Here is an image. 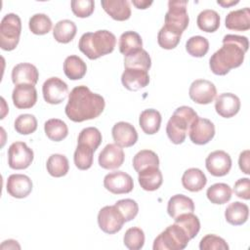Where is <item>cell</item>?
I'll use <instances>...</instances> for the list:
<instances>
[{
  "label": "cell",
  "mask_w": 250,
  "mask_h": 250,
  "mask_svg": "<svg viewBox=\"0 0 250 250\" xmlns=\"http://www.w3.org/2000/svg\"><path fill=\"white\" fill-rule=\"evenodd\" d=\"M249 47L246 36L227 34L223 38V46L209 60L211 71L216 75H226L230 69L240 66Z\"/></svg>",
  "instance_id": "obj_1"
},
{
  "label": "cell",
  "mask_w": 250,
  "mask_h": 250,
  "mask_svg": "<svg viewBox=\"0 0 250 250\" xmlns=\"http://www.w3.org/2000/svg\"><path fill=\"white\" fill-rule=\"evenodd\" d=\"M104 99L93 93L87 86L80 85L68 94V102L64 111L73 122H83L97 118L104 109Z\"/></svg>",
  "instance_id": "obj_2"
},
{
  "label": "cell",
  "mask_w": 250,
  "mask_h": 250,
  "mask_svg": "<svg viewBox=\"0 0 250 250\" xmlns=\"http://www.w3.org/2000/svg\"><path fill=\"white\" fill-rule=\"evenodd\" d=\"M116 45L115 35L108 30H97L82 34L78 42L79 50L90 60L113 52Z\"/></svg>",
  "instance_id": "obj_3"
},
{
  "label": "cell",
  "mask_w": 250,
  "mask_h": 250,
  "mask_svg": "<svg viewBox=\"0 0 250 250\" xmlns=\"http://www.w3.org/2000/svg\"><path fill=\"white\" fill-rule=\"evenodd\" d=\"M197 117V113L190 106L182 105L178 107L166 125V133L169 140L175 145L183 144L187 133H188L191 124Z\"/></svg>",
  "instance_id": "obj_4"
},
{
  "label": "cell",
  "mask_w": 250,
  "mask_h": 250,
  "mask_svg": "<svg viewBox=\"0 0 250 250\" xmlns=\"http://www.w3.org/2000/svg\"><path fill=\"white\" fill-rule=\"evenodd\" d=\"M188 234L176 223L167 227L153 241V250H182L188 241Z\"/></svg>",
  "instance_id": "obj_5"
},
{
  "label": "cell",
  "mask_w": 250,
  "mask_h": 250,
  "mask_svg": "<svg viewBox=\"0 0 250 250\" xmlns=\"http://www.w3.org/2000/svg\"><path fill=\"white\" fill-rule=\"evenodd\" d=\"M21 32V18L14 13L3 17L0 23V47L4 51H13L19 44Z\"/></svg>",
  "instance_id": "obj_6"
},
{
  "label": "cell",
  "mask_w": 250,
  "mask_h": 250,
  "mask_svg": "<svg viewBox=\"0 0 250 250\" xmlns=\"http://www.w3.org/2000/svg\"><path fill=\"white\" fill-rule=\"evenodd\" d=\"M187 6L188 1L186 0H170L164 25L183 33L189 22Z\"/></svg>",
  "instance_id": "obj_7"
},
{
  "label": "cell",
  "mask_w": 250,
  "mask_h": 250,
  "mask_svg": "<svg viewBox=\"0 0 250 250\" xmlns=\"http://www.w3.org/2000/svg\"><path fill=\"white\" fill-rule=\"evenodd\" d=\"M33 158V150L23 142H15L8 148V164L14 170L26 169Z\"/></svg>",
  "instance_id": "obj_8"
},
{
  "label": "cell",
  "mask_w": 250,
  "mask_h": 250,
  "mask_svg": "<svg viewBox=\"0 0 250 250\" xmlns=\"http://www.w3.org/2000/svg\"><path fill=\"white\" fill-rule=\"evenodd\" d=\"M125 220L115 205L104 206L99 211L98 225L100 229L107 234L118 232L122 229Z\"/></svg>",
  "instance_id": "obj_9"
},
{
  "label": "cell",
  "mask_w": 250,
  "mask_h": 250,
  "mask_svg": "<svg viewBox=\"0 0 250 250\" xmlns=\"http://www.w3.org/2000/svg\"><path fill=\"white\" fill-rule=\"evenodd\" d=\"M43 98L50 104L62 103L68 95V86L59 77L48 78L42 86Z\"/></svg>",
  "instance_id": "obj_10"
},
{
  "label": "cell",
  "mask_w": 250,
  "mask_h": 250,
  "mask_svg": "<svg viewBox=\"0 0 250 250\" xmlns=\"http://www.w3.org/2000/svg\"><path fill=\"white\" fill-rule=\"evenodd\" d=\"M104 187L113 194H123L133 190L134 182L129 174L123 171H115L104 176Z\"/></svg>",
  "instance_id": "obj_11"
},
{
  "label": "cell",
  "mask_w": 250,
  "mask_h": 250,
  "mask_svg": "<svg viewBox=\"0 0 250 250\" xmlns=\"http://www.w3.org/2000/svg\"><path fill=\"white\" fill-rule=\"evenodd\" d=\"M189 98L196 104H208L212 103L217 96V89L214 83L206 79L194 80L188 90Z\"/></svg>",
  "instance_id": "obj_12"
},
{
  "label": "cell",
  "mask_w": 250,
  "mask_h": 250,
  "mask_svg": "<svg viewBox=\"0 0 250 250\" xmlns=\"http://www.w3.org/2000/svg\"><path fill=\"white\" fill-rule=\"evenodd\" d=\"M188 135L193 144L198 146L206 145L215 136V126L211 120L198 116L191 124Z\"/></svg>",
  "instance_id": "obj_13"
},
{
  "label": "cell",
  "mask_w": 250,
  "mask_h": 250,
  "mask_svg": "<svg viewBox=\"0 0 250 250\" xmlns=\"http://www.w3.org/2000/svg\"><path fill=\"white\" fill-rule=\"evenodd\" d=\"M207 171L214 177L226 176L231 168V158L224 150H215L211 152L205 160Z\"/></svg>",
  "instance_id": "obj_14"
},
{
  "label": "cell",
  "mask_w": 250,
  "mask_h": 250,
  "mask_svg": "<svg viewBox=\"0 0 250 250\" xmlns=\"http://www.w3.org/2000/svg\"><path fill=\"white\" fill-rule=\"evenodd\" d=\"M125 154L121 146L116 144L106 145L99 154V165L106 170H114L123 164Z\"/></svg>",
  "instance_id": "obj_15"
},
{
  "label": "cell",
  "mask_w": 250,
  "mask_h": 250,
  "mask_svg": "<svg viewBox=\"0 0 250 250\" xmlns=\"http://www.w3.org/2000/svg\"><path fill=\"white\" fill-rule=\"evenodd\" d=\"M12 99L17 108H31L37 102V91L34 85L19 84L16 85L13 90Z\"/></svg>",
  "instance_id": "obj_16"
},
{
  "label": "cell",
  "mask_w": 250,
  "mask_h": 250,
  "mask_svg": "<svg viewBox=\"0 0 250 250\" xmlns=\"http://www.w3.org/2000/svg\"><path fill=\"white\" fill-rule=\"evenodd\" d=\"M113 141L121 147H130L138 141V133L135 127L125 121L117 122L111 130Z\"/></svg>",
  "instance_id": "obj_17"
},
{
  "label": "cell",
  "mask_w": 250,
  "mask_h": 250,
  "mask_svg": "<svg viewBox=\"0 0 250 250\" xmlns=\"http://www.w3.org/2000/svg\"><path fill=\"white\" fill-rule=\"evenodd\" d=\"M7 192L15 198H24L32 190L31 179L23 174H12L6 184Z\"/></svg>",
  "instance_id": "obj_18"
},
{
  "label": "cell",
  "mask_w": 250,
  "mask_h": 250,
  "mask_svg": "<svg viewBox=\"0 0 250 250\" xmlns=\"http://www.w3.org/2000/svg\"><path fill=\"white\" fill-rule=\"evenodd\" d=\"M121 82L127 90L138 91L148 85V71L142 68H125L121 75Z\"/></svg>",
  "instance_id": "obj_19"
},
{
  "label": "cell",
  "mask_w": 250,
  "mask_h": 250,
  "mask_svg": "<svg viewBox=\"0 0 250 250\" xmlns=\"http://www.w3.org/2000/svg\"><path fill=\"white\" fill-rule=\"evenodd\" d=\"M215 109L220 116L230 118L238 113L240 109V100L232 93L220 94L215 101Z\"/></svg>",
  "instance_id": "obj_20"
},
{
  "label": "cell",
  "mask_w": 250,
  "mask_h": 250,
  "mask_svg": "<svg viewBox=\"0 0 250 250\" xmlns=\"http://www.w3.org/2000/svg\"><path fill=\"white\" fill-rule=\"evenodd\" d=\"M39 72L35 65L28 62H21L12 69V81L15 85L31 84L35 85L38 81Z\"/></svg>",
  "instance_id": "obj_21"
},
{
  "label": "cell",
  "mask_w": 250,
  "mask_h": 250,
  "mask_svg": "<svg viewBox=\"0 0 250 250\" xmlns=\"http://www.w3.org/2000/svg\"><path fill=\"white\" fill-rule=\"evenodd\" d=\"M101 4L105 13L115 21H127L131 17V8L127 0H104Z\"/></svg>",
  "instance_id": "obj_22"
},
{
  "label": "cell",
  "mask_w": 250,
  "mask_h": 250,
  "mask_svg": "<svg viewBox=\"0 0 250 250\" xmlns=\"http://www.w3.org/2000/svg\"><path fill=\"white\" fill-rule=\"evenodd\" d=\"M138 174L139 184L145 190H156L163 183V176L158 167H148L140 171Z\"/></svg>",
  "instance_id": "obj_23"
},
{
  "label": "cell",
  "mask_w": 250,
  "mask_h": 250,
  "mask_svg": "<svg viewBox=\"0 0 250 250\" xmlns=\"http://www.w3.org/2000/svg\"><path fill=\"white\" fill-rule=\"evenodd\" d=\"M226 27L235 31H246L250 28V9L243 8L229 12L226 17Z\"/></svg>",
  "instance_id": "obj_24"
},
{
  "label": "cell",
  "mask_w": 250,
  "mask_h": 250,
  "mask_svg": "<svg viewBox=\"0 0 250 250\" xmlns=\"http://www.w3.org/2000/svg\"><path fill=\"white\" fill-rule=\"evenodd\" d=\"M194 211L193 200L184 194L173 195L167 204L168 215L175 219L185 213H192Z\"/></svg>",
  "instance_id": "obj_25"
},
{
  "label": "cell",
  "mask_w": 250,
  "mask_h": 250,
  "mask_svg": "<svg viewBox=\"0 0 250 250\" xmlns=\"http://www.w3.org/2000/svg\"><path fill=\"white\" fill-rule=\"evenodd\" d=\"M207 183L205 174L198 168H189L182 176L183 187L192 192L200 191Z\"/></svg>",
  "instance_id": "obj_26"
},
{
  "label": "cell",
  "mask_w": 250,
  "mask_h": 250,
  "mask_svg": "<svg viewBox=\"0 0 250 250\" xmlns=\"http://www.w3.org/2000/svg\"><path fill=\"white\" fill-rule=\"evenodd\" d=\"M249 216V208L245 203L234 201L226 208V221L232 226H240L246 223Z\"/></svg>",
  "instance_id": "obj_27"
},
{
  "label": "cell",
  "mask_w": 250,
  "mask_h": 250,
  "mask_svg": "<svg viewBox=\"0 0 250 250\" xmlns=\"http://www.w3.org/2000/svg\"><path fill=\"white\" fill-rule=\"evenodd\" d=\"M139 124L146 134L153 135L160 129L161 114L158 110L153 108L145 109L140 114Z\"/></svg>",
  "instance_id": "obj_28"
},
{
  "label": "cell",
  "mask_w": 250,
  "mask_h": 250,
  "mask_svg": "<svg viewBox=\"0 0 250 250\" xmlns=\"http://www.w3.org/2000/svg\"><path fill=\"white\" fill-rule=\"evenodd\" d=\"M87 71V65L78 56L71 55L66 57L63 62V72L70 80H79L84 77Z\"/></svg>",
  "instance_id": "obj_29"
},
{
  "label": "cell",
  "mask_w": 250,
  "mask_h": 250,
  "mask_svg": "<svg viewBox=\"0 0 250 250\" xmlns=\"http://www.w3.org/2000/svg\"><path fill=\"white\" fill-rule=\"evenodd\" d=\"M77 27L76 24L70 20L59 21L53 29V36L56 41L66 44L73 40L76 35Z\"/></svg>",
  "instance_id": "obj_30"
},
{
  "label": "cell",
  "mask_w": 250,
  "mask_h": 250,
  "mask_svg": "<svg viewBox=\"0 0 250 250\" xmlns=\"http://www.w3.org/2000/svg\"><path fill=\"white\" fill-rule=\"evenodd\" d=\"M118 46L120 53L125 57L133 52L143 49V40L139 33L129 30L120 35Z\"/></svg>",
  "instance_id": "obj_31"
},
{
  "label": "cell",
  "mask_w": 250,
  "mask_h": 250,
  "mask_svg": "<svg viewBox=\"0 0 250 250\" xmlns=\"http://www.w3.org/2000/svg\"><path fill=\"white\" fill-rule=\"evenodd\" d=\"M46 136L54 142H61L68 135V128L65 122L58 118H51L44 124Z\"/></svg>",
  "instance_id": "obj_32"
},
{
  "label": "cell",
  "mask_w": 250,
  "mask_h": 250,
  "mask_svg": "<svg viewBox=\"0 0 250 250\" xmlns=\"http://www.w3.org/2000/svg\"><path fill=\"white\" fill-rule=\"evenodd\" d=\"M46 168L52 177L60 178L65 176L69 170L68 159L63 154L54 153L49 156L46 163Z\"/></svg>",
  "instance_id": "obj_33"
},
{
  "label": "cell",
  "mask_w": 250,
  "mask_h": 250,
  "mask_svg": "<svg viewBox=\"0 0 250 250\" xmlns=\"http://www.w3.org/2000/svg\"><path fill=\"white\" fill-rule=\"evenodd\" d=\"M232 190L225 183H217L208 188L206 191L207 198L213 204H225L231 198Z\"/></svg>",
  "instance_id": "obj_34"
},
{
  "label": "cell",
  "mask_w": 250,
  "mask_h": 250,
  "mask_svg": "<svg viewBox=\"0 0 250 250\" xmlns=\"http://www.w3.org/2000/svg\"><path fill=\"white\" fill-rule=\"evenodd\" d=\"M150 66L151 59L148 53L144 49H140L124 57L125 68H142L148 71Z\"/></svg>",
  "instance_id": "obj_35"
},
{
  "label": "cell",
  "mask_w": 250,
  "mask_h": 250,
  "mask_svg": "<svg viewBox=\"0 0 250 250\" xmlns=\"http://www.w3.org/2000/svg\"><path fill=\"white\" fill-rule=\"evenodd\" d=\"M196 23L202 31L215 32L220 26V16L216 11L206 9L198 14Z\"/></svg>",
  "instance_id": "obj_36"
},
{
  "label": "cell",
  "mask_w": 250,
  "mask_h": 250,
  "mask_svg": "<svg viewBox=\"0 0 250 250\" xmlns=\"http://www.w3.org/2000/svg\"><path fill=\"white\" fill-rule=\"evenodd\" d=\"M133 167L137 173L148 167H159V158L154 151L143 149L134 156Z\"/></svg>",
  "instance_id": "obj_37"
},
{
  "label": "cell",
  "mask_w": 250,
  "mask_h": 250,
  "mask_svg": "<svg viewBox=\"0 0 250 250\" xmlns=\"http://www.w3.org/2000/svg\"><path fill=\"white\" fill-rule=\"evenodd\" d=\"M175 223L179 225L185 232L188 234L189 239L194 238L200 229V222L197 216L193 213H185L174 219Z\"/></svg>",
  "instance_id": "obj_38"
},
{
  "label": "cell",
  "mask_w": 250,
  "mask_h": 250,
  "mask_svg": "<svg viewBox=\"0 0 250 250\" xmlns=\"http://www.w3.org/2000/svg\"><path fill=\"white\" fill-rule=\"evenodd\" d=\"M95 150L85 145V144H77V147L74 151L73 160L75 166L79 170H88L91 168L93 164V155Z\"/></svg>",
  "instance_id": "obj_39"
},
{
  "label": "cell",
  "mask_w": 250,
  "mask_h": 250,
  "mask_svg": "<svg viewBox=\"0 0 250 250\" xmlns=\"http://www.w3.org/2000/svg\"><path fill=\"white\" fill-rule=\"evenodd\" d=\"M182 32L163 25L157 34L158 45L166 50H172L180 43Z\"/></svg>",
  "instance_id": "obj_40"
},
{
  "label": "cell",
  "mask_w": 250,
  "mask_h": 250,
  "mask_svg": "<svg viewBox=\"0 0 250 250\" xmlns=\"http://www.w3.org/2000/svg\"><path fill=\"white\" fill-rule=\"evenodd\" d=\"M186 50L191 57L201 58L207 54L209 50V42L203 36H191L186 43Z\"/></svg>",
  "instance_id": "obj_41"
},
{
  "label": "cell",
  "mask_w": 250,
  "mask_h": 250,
  "mask_svg": "<svg viewBox=\"0 0 250 250\" xmlns=\"http://www.w3.org/2000/svg\"><path fill=\"white\" fill-rule=\"evenodd\" d=\"M28 27L33 34L44 35L51 30L52 21L45 14H35L29 19Z\"/></svg>",
  "instance_id": "obj_42"
},
{
  "label": "cell",
  "mask_w": 250,
  "mask_h": 250,
  "mask_svg": "<svg viewBox=\"0 0 250 250\" xmlns=\"http://www.w3.org/2000/svg\"><path fill=\"white\" fill-rule=\"evenodd\" d=\"M124 245L130 250H140L145 244L144 230L138 227L130 228L126 230L123 237Z\"/></svg>",
  "instance_id": "obj_43"
},
{
  "label": "cell",
  "mask_w": 250,
  "mask_h": 250,
  "mask_svg": "<svg viewBox=\"0 0 250 250\" xmlns=\"http://www.w3.org/2000/svg\"><path fill=\"white\" fill-rule=\"evenodd\" d=\"M15 130L21 135H29L37 129V119L34 115L24 113L19 115L14 123Z\"/></svg>",
  "instance_id": "obj_44"
},
{
  "label": "cell",
  "mask_w": 250,
  "mask_h": 250,
  "mask_svg": "<svg viewBox=\"0 0 250 250\" xmlns=\"http://www.w3.org/2000/svg\"><path fill=\"white\" fill-rule=\"evenodd\" d=\"M103 140L102 133L96 127L84 128L78 135L77 144H85L91 146L95 151L101 145Z\"/></svg>",
  "instance_id": "obj_45"
},
{
  "label": "cell",
  "mask_w": 250,
  "mask_h": 250,
  "mask_svg": "<svg viewBox=\"0 0 250 250\" xmlns=\"http://www.w3.org/2000/svg\"><path fill=\"white\" fill-rule=\"evenodd\" d=\"M114 205L122 214L125 222L132 221L138 215L139 206H138V203L133 199H130V198L120 199Z\"/></svg>",
  "instance_id": "obj_46"
},
{
  "label": "cell",
  "mask_w": 250,
  "mask_h": 250,
  "mask_svg": "<svg viewBox=\"0 0 250 250\" xmlns=\"http://www.w3.org/2000/svg\"><path fill=\"white\" fill-rule=\"evenodd\" d=\"M200 250H228L229 245L226 240L215 234H206L199 242Z\"/></svg>",
  "instance_id": "obj_47"
},
{
  "label": "cell",
  "mask_w": 250,
  "mask_h": 250,
  "mask_svg": "<svg viewBox=\"0 0 250 250\" xmlns=\"http://www.w3.org/2000/svg\"><path fill=\"white\" fill-rule=\"evenodd\" d=\"M72 13L78 18L90 17L95 9L93 0H73L70 3Z\"/></svg>",
  "instance_id": "obj_48"
},
{
  "label": "cell",
  "mask_w": 250,
  "mask_h": 250,
  "mask_svg": "<svg viewBox=\"0 0 250 250\" xmlns=\"http://www.w3.org/2000/svg\"><path fill=\"white\" fill-rule=\"evenodd\" d=\"M233 191L241 199H250V180L248 178H242L235 182Z\"/></svg>",
  "instance_id": "obj_49"
},
{
  "label": "cell",
  "mask_w": 250,
  "mask_h": 250,
  "mask_svg": "<svg viewBox=\"0 0 250 250\" xmlns=\"http://www.w3.org/2000/svg\"><path fill=\"white\" fill-rule=\"evenodd\" d=\"M249 158H250V151L248 149L242 151L239 154V158H238L239 168L246 175L250 174V171H249V164H250Z\"/></svg>",
  "instance_id": "obj_50"
},
{
  "label": "cell",
  "mask_w": 250,
  "mask_h": 250,
  "mask_svg": "<svg viewBox=\"0 0 250 250\" xmlns=\"http://www.w3.org/2000/svg\"><path fill=\"white\" fill-rule=\"evenodd\" d=\"M1 249H21V246L20 244L18 243L17 240H14V239H8V240H5L3 241V243L1 244L0 246Z\"/></svg>",
  "instance_id": "obj_51"
},
{
  "label": "cell",
  "mask_w": 250,
  "mask_h": 250,
  "mask_svg": "<svg viewBox=\"0 0 250 250\" xmlns=\"http://www.w3.org/2000/svg\"><path fill=\"white\" fill-rule=\"evenodd\" d=\"M132 3H133V5L137 9L145 10V9L148 8L152 4V1H147V0H132Z\"/></svg>",
  "instance_id": "obj_52"
},
{
  "label": "cell",
  "mask_w": 250,
  "mask_h": 250,
  "mask_svg": "<svg viewBox=\"0 0 250 250\" xmlns=\"http://www.w3.org/2000/svg\"><path fill=\"white\" fill-rule=\"evenodd\" d=\"M238 2H239L238 0H236V1H233V0H223V1L218 0V1H217V4L221 5V6L224 7V8H228V7H230V6H233V5L238 4Z\"/></svg>",
  "instance_id": "obj_53"
}]
</instances>
